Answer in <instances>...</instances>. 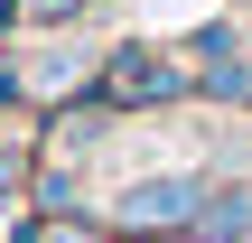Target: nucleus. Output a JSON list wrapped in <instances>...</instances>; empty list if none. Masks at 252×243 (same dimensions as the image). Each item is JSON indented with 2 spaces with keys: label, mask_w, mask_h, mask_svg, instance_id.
Instances as JSON below:
<instances>
[{
  "label": "nucleus",
  "mask_w": 252,
  "mask_h": 243,
  "mask_svg": "<svg viewBox=\"0 0 252 243\" xmlns=\"http://www.w3.org/2000/svg\"><path fill=\"white\" fill-rule=\"evenodd\" d=\"M196 206H206V187H196V178H140L131 197H112V215H122L131 234H150V225H159V234H187V225H196Z\"/></svg>",
  "instance_id": "1"
},
{
  "label": "nucleus",
  "mask_w": 252,
  "mask_h": 243,
  "mask_svg": "<svg viewBox=\"0 0 252 243\" xmlns=\"http://www.w3.org/2000/svg\"><path fill=\"white\" fill-rule=\"evenodd\" d=\"M159 94H178V56H159L150 37L112 47V66H103V103H159Z\"/></svg>",
  "instance_id": "2"
},
{
  "label": "nucleus",
  "mask_w": 252,
  "mask_h": 243,
  "mask_svg": "<svg viewBox=\"0 0 252 243\" xmlns=\"http://www.w3.org/2000/svg\"><path fill=\"white\" fill-rule=\"evenodd\" d=\"M168 243H252V187H206V206H196V225Z\"/></svg>",
  "instance_id": "3"
},
{
  "label": "nucleus",
  "mask_w": 252,
  "mask_h": 243,
  "mask_svg": "<svg viewBox=\"0 0 252 243\" xmlns=\"http://www.w3.org/2000/svg\"><path fill=\"white\" fill-rule=\"evenodd\" d=\"M19 243H94V234H84L75 215H37V225H28V234H19Z\"/></svg>",
  "instance_id": "4"
},
{
  "label": "nucleus",
  "mask_w": 252,
  "mask_h": 243,
  "mask_svg": "<svg viewBox=\"0 0 252 243\" xmlns=\"http://www.w3.org/2000/svg\"><path fill=\"white\" fill-rule=\"evenodd\" d=\"M65 9H84V0H19V19H37V28H47V19H65Z\"/></svg>",
  "instance_id": "5"
},
{
  "label": "nucleus",
  "mask_w": 252,
  "mask_h": 243,
  "mask_svg": "<svg viewBox=\"0 0 252 243\" xmlns=\"http://www.w3.org/2000/svg\"><path fill=\"white\" fill-rule=\"evenodd\" d=\"M0 94H9V75H0Z\"/></svg>",
  "instance_id": "6"
},
{
  "label": "nucleus",
  "mask_w": 252,
  "mask_h": 243,
  "mask_svg": "<svg viewBox=\"0 0 252 243\" xmlns=\"http://www.w3.org/2000/svg\"><path fill=\"white\" fill-rule=\"evenodd\" d=\"M0 243H9V225H0Z\"/></svg>",
  "instance_id": "7"
}]
</instances>
